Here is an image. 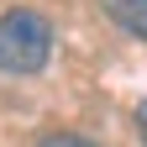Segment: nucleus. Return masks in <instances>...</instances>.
<instances>
[{"label":"nucleus","mask_w":147,"mask_h":147,"mask_svg":"<svg viewBox=\"0 0 147 147\" xmlns=\"http://www.w3.org/2000/svg\"><path fill=\"white\" fill-rule=\"evenodd\" d=\"M53 58V26L42 11H5L0 16V74H37Z\"/></svg>","instance_id":"nucleus-1"},{"label":"nucleus","mask_w":147,"mask_h":147,"mask_svg":"<svg viewBox=\"0 0 147 147\" xmlns=\"http://www.w3.org/2000/svg\"><path fill=\"white\" fill-rule=\"evenodd\" d=\"M110 16H116L131 37L147 42V0H110Z\"/></svg>","instance_id":"nucleus-2"},{"label":"nucleus","mask_w":147,"mask_h":147,"mask_svg":"<svg viewBox=\"0 0 147 147\" xmlns=\"http://www.w3.org/2000/svg\"><path fill=\"white\" fill-rule=\"evenodd\" d=\"M37 147H95V142H84V137H74V131H53V137H42Z\"/></svg>","instance_id":"nucleus-3"},{"label":"nucleus","mask_w":147,"mask_h":147,"mask_svg":"<svg viewBox=\"0 0 147 147\" xmlns=\"http://www.w3.org/2000/svg\"><path fill=\"white\" fill-rule=\"evenodd\" d=\"M137 131H142V142H147V100L137 105Z\"/></svg>","instance_id":"nucleus-4"}]
</instances>
